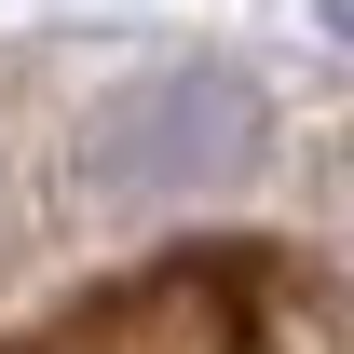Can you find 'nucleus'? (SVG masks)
Returning a JSON list of instances; mask_svg holds the SVG:
<instances>
[{
    "instance_id": "f257e3e1",
    "label": "nucleus",
    "mask_w": 354,
    "mask_h": 354,
    "mask_svg": "<svg viewBox=\"0 0 354 354\" xmlns=\"http://www.w3.org/2000/svg\"><path fill=\"white\" fill-rule=\"evenodd\" d=\"M259 300H272L259 245H205V259H150L123 286H95L82 313L28 327L14 354H245L259 341Z\"/></svg>"
},
{
    "instance_id": "f03ea898",
    "label": "nucleus",
    "mask_w": 354,
    "mask_h": 354,
    "mask_svg": "<svg viewBox=\"0 0 354 354\" xmlns=\"http://www.w3.org/2000/svg\"><path fill=\"white\" fill-rule=\"evenodd\" d=\"M245 136H259V109H245L232 68H150V82H123L95 109L82 164L109 177V191H177V177H232Z\"/></svg>"
}]
</instances>
